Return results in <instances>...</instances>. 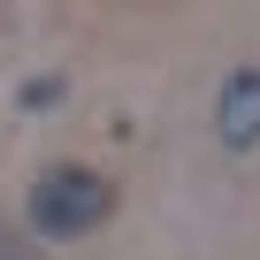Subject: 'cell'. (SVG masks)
<instances>
[{"label":"cell","instance_id":"obj_3","mask_svg":"<svg viewBox=\"0 0 260 260\" xmlns=\"http://www.w3.org/2000/svg\"><path fill=\"white\" fill-rule=\"evenodd\" d=\"M61 92H69V84H61V77H31V84H23V92H16V107H54V100H61Z\"/></svg>","mask_w":260,"mask_h":260},{"label":"cell","instance_id":"obj_1","mask_svg":"<svg viewBox=\"0 0 260 260\" xmlns=\"http://www.w3.org/2000/svg\"><path fill=\"white\" fill-rule=\"evenodd\" d=\"M23 214H31V230H39L46 245H69V237H92V230L115 214V184H107L100 169H84V161H54V169H39Z\"/></svg>","mask_w":260,"mask_h":260},{"label":"cell","instance_id":"obj_2","mask_svg":"<svg viewBox=\"0 0 260 260\" xmlns=\"http://www.w3.org/2000/svg\"><path fill=\"white\" fill-rule=\"evenodd\" d=\"M214 138L230 153H260V69H230L222 92H214Z\"/></svg>","mask_w":260,"mask_h":260}]
</instances>
